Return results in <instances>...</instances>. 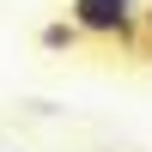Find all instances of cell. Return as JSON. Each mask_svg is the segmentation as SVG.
<instances>
[{"label": "cell", "instance_id": "cell-1", "mask_svg": "<svg viewBox=\"0 0 152 152\" xmlns=\"http://www.w3.org/2000/svg\"><path fill=\"white\" fill-rule=\"evenodd\" d=\"M67 18L91 43H116V49L146 43V0H67Z\"/></svg>", "mask_w": 152, "mask_h": 152}, {"label": "cell", "instance_id": "cell-2", "mask_svg": "<svg viewBox=\"0 0 152 152\" xmlns=\"http://www.w3.org/2000/svg\"><path fill=\"white\" fill-rule=\"evenodd\" d=\"M37 43H43L49 55H67V49H79V43H85V31L67 18V12H61V18H49L43 31H37Z\"/></svg>", "mask_w": 152, "mask_h": 152}, {"label": "cell", "instance_id": "cell-3", "mask_svg": "<svg viewBox=\"0 0 152 152\" xmlns=\"http://www.w3.org/2000/svg\"><path fill=\"white\" fill-rule=\"evenodd\" d=\"M146 61H152V0H146Z\"/></svg>", "mask_w": 152, "mask_h": 152}]
</instances>
